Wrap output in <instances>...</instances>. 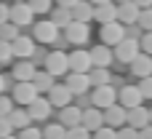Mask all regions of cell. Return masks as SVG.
Here are the masks:
<instances>
[{
    "label": "cell",
    "mask_w": 152,
    "mask_h": 139,
    "mask_svg": "<svg viewBox=\"0 0 152 139\" xmlns=\"http://www.w3.org/2000/svg\"><path fill=\"white\" fill-rule=\"evenodd\" d=\"M69 13H72L75 21H86V24H88V21L94 19V3H91V0H77V3L69 8Z\"/></svg>",
    "instance_id": "obj_24"
},
{
    "label": "cell",
    "mask_w": 152,
    "mask_h": 139,
    "mask_svg": "<svg viewBox=\"0 0 152 139\" xmlns=\"http://www.w3.org/2000/svg\"><path fill=\"white\" fill-rule=\"evenodd\" d=\"M91 3H94V5H99V3H110V0H91Z\"/></svg>",
    "instance_id": "obj_48"
},
{
    "label": "cell",
    "mask_w": 152,
    "mask_h": 139,
    "mask_svg": "<svg viewBox=\"0 0 152 139\" xmlns=\"http://www.w3.org/2000/svg\"><path fill=\"white\" fill-rule=\"evenodd\" d=\"M131 75H136V78H147L152 75V56L150 54H136V59L131 62Z\"/></svg>",
    "instance_id": "obj_21"
},
{
    "label": "cell",
    "mask_w": 152,
    "mask_h": 139,
    "mask_svg": "<svg viewBox=\"0 0 152 139\" xmlns=\"http://www.w3.org/2000/svg\"><path fill=\"white\" fill-rule=\"evenodd\" d=\"M94 19H96L99 24L118 21V3L110 0V3H99V5H94Z\"/></svg>",
    "instance_id": "obj_16"
},
{
    "label": "cell",
    "mask_w": 152,
    "mask_h": 139,
    "mask_svg": "<svg viewBox=\"0 0 152 139\" xmlns=\"http://www.w3.org/2000/svg\"><path fill=\"white\" fill-rule=\"evenodd\" d=\"M11 110H13V99H11V96H3V94H0V115H8Z\"/></svg>",
    "instance_id": "obj_40"
},
{
    "label": "cell",
    "mask_w": 152,
    "mask_h": 139,
    "mask_svg": "<svg viewBox=\"0 0 152 139\" xmlns=\"http://www.w3.org/2000/svg\"><path fill=\"white\" fill-rule=\"evenodd\" d=\"M88 35H91V27L86 24V21H69L67 27H64V38H67V43H72V46H86L88 43Z\"/></svg>",
    "instance_id": "obj_4"
},
{
    "label": "cell",
    "mask_w": 152,
    "mask_h": 139,
    "mask_svg": "<svg viewBox=\"0 0 152 139\" xmlns=\"http://www.w3.org/2000/svg\"><path fill=\"white\" fill-rule=\"evenodd\" d=\"M104 126H112V129H120L123 123H126V107H120L118 102L115 104H110V107H104Z\"/></svg>",
    "instance_id": "obj_17"
},
{
    "label": "cell",
    "mask_w": 152,
    "mask_h": 139,
    "mask_svg": "<svg viewBox=\"0 0 152 139\" xmlns=\"http://www.w3.org/2000/svg\"><path fill=\"white\" fill-rule=\"evenodd\" d=\"M142 83H139V91H142V96L144 99H152V75H147V78H139Z\"/></svg>",
    "instance_id": "obj_37"
},
{
    "label": "cell",
    "mask_w": 152,
    "mask_h": 139,
    "mask_svg": "<svg viewBox=\"0 0 152 139\" xmlns=\"http://www.w3.org/2000/svg\"><path fill=\"white\" fill-rule=\"evenodd\" d=\"M150 123H152V110H150Z\"/></svg>",
    "instance_id": "obj_50"
},
{
    "label": "cell",
    "mask_w": 152,
    "mask_h": 139,
    "mask_svg": "<svg viewBox=\"0 0 152 139\" xmlns=\"http://www.w3.org/2000/svg\"><path fill=\"white\" fill-rule=\"evenodd\" d=\"M43 139H67V129L61 123H48L43 129Z\"/></svg>",
    "instance_id": "obj_29"
},
{
    "label": "cell",
    "mask_w": 152,
    "mask_h": 139,
    "mask_svg": "<svg viewBox=\"0 0 152 139\" xmlns=\"http://www.w3.org/2000/svg\"><path fill=\"white\" fill-rule=\"evenodd\" d=\"M67 139H94V134L86 126H72V129H67Z\"/></svg>",
    "instance_id": "obj_34"
},
{
    "label": "cell",
    "mask_w": 152,
    "mask_h": 139,
    "mask_svg": "<svg viewBox=\"0 0 152 139\" xmlns=\"http://www.w3.org/2000/svg\"><path fill=\"white\" fill-rule=\"evenodd\" d=\"M136 24H139L144 32H152V5H150V8H142V11H139V19H136Z\"/></svg>",
    "instance_id": "obj_31"
},
{
    "label": "cell",
    "mask_w": 152,
    "mask_h": 139,
    "mask_svg": "<svg viewBox=\"0 0 152 139\" xmlns=\"http://www.w3.org/2000/svg\"><path fill=\"white\" fill-rule=\"evenodd\" d=\"M35 64H32V59H19L16 64H13V70H11V78L13 80H32V75H35Z\"/></svg>",
    "instance_id": "obj_23"
},
{
    "label": "cell",
    "mask_w": 152,
    "mask_h": 139,
    "mask_svg": "<svg viewBox=\"0 0 152 139\" xmlns=\"http://www.w3.org/2000/svg\"><path fill=\"white\" fill-rule=\"evenodd\" d=\"M16 3H27V0H16Z\"/></svg>",
    "instance_id": "obj_51"
},
{
    "label": "cell",
    "mask_w": 152,
    "mask_h": 139,
    "mask_svg": "<svg viewBox=\"0 0 152 139\" xmlns=\"http://www.w3.org/2000/svg\"><path fill=\"white\" fill-rule=\"evenodd\" d=\"M94 139H118V131L112 126H99L94 131Z\"/></svg>",
    "instance_id": "obj_36"
},
{
    "label": "cell",
    "mask_w": 152,
    "mask_h": 139,
    "mask_svg": "<svg viewBox=\"0 0 152 139\" xmlns=\"http://www.w3.org/2000/svg\"><path fill=\"white\" fill-rule=\"evenodd\" d=\"M8 134H13V126H11L8 115H0V137H8Z\"/></svg>",
    "instance_id": "obj_41"
},
{
    "label": "cell",
    "mask_w": 152,
    "mask_h": 139,
    "mask_svg": "<svg viewBox=\"0 0 152 139\" xmlns=\"http://www.w3.org/2000/svg\"><path fill=\"white\" fill-rule=\"evenodd\" d=\"M134 3H136L139 8H150V5H152V0H134Z\"/></svg>",
    "instance_id": "obj_46"
},
{
    "label": "cell",
    "mask_w": 152,
    "mask_h": 139,
    "mask_svg": "<svg viewBox=\"0 0 152 139\" xmlns=\"http://www.w3.org/2000/svg\"><path fill=\"white\" fill-rule=\"evenodd\" d=\"M91 102H94V107L104 110V107H110V104H115V102H118V88H112L110 83H104V86H94Z\"/></svg>",
    "instance_id": "obj_7"
},
{
    "label": "cell",
    "mask_w": 152,
    "mask_h": 139,
    "mask_svg": "<svg viewBox=\"0 0 152 139\" xmlns=\"http://www.w3.org/2000/svg\"><path fill=\"white\" fill-rule=\"evenodd\" d=\"M126 123H128V126H134L136 131H139V129H144V126L150 123V110H144L142 104H139V107L126 110Z\"/></svg>",
    "instance_id": "obj_20"
},
{
    "label": "cell",
    "mask_w": 152,
    "mask_h": 139,
    "mask_svg": "<svg viewBox=\"0 0 152 139\" xmlns=\"http://www.w3.org/2000/svg\"><path fill=\"white\" fill-rule=\"evenodd\" d=\"M13 62V51H11V43L8 40H0V67L11 64Z\"/></svg>",
    "instance_id": "obj_33"
},
{
    "label": "cell",
    "mask_w": 152,
    "mask_h": 139,
    "mask_svg": "<svg viewBox=\"0 0 152 139\" xmlns=\"http://www.w3.org/2000/svg\"><path fill=\"white\" fill-rule=\"evenodd\" d=\"M0 94H5V75L0 72Z\"/></svg>",
    "instance_id": "obj_47"
},
{
    "label": "cell",
    "mask_w": 152,
    "mask_h": 139,
    "mask_svg": "<svg viewBox=\"0 0 152 139\" xmlns=\"http://www.w3.org/2000/svg\"><path fill=\"white\" fill-rule=\"evenodd\" d=\"M123 38H126V27H123L120 21H107V24H102V43H104V46L115 48Z\"/></svg>",
    "instance_id": "obj_8"
},
{
    "label": "cell",
    "mask_w": 152,
    "mask_h": 139,
    "mask_svg": "<svg viewBox=\"0 0 152 139\" xmlns=\"http://www.w3.org/2000/svg\"><path fill=\"white\" fill-rule=\"evenodd\" d=\"M139 139H152V123H147L144 129H139Z\"/></svg>",
    "instance_id": "obj_44"
},
{
    "label": "cell",
    "mask_w": 152,
    "mask_h": 139,
    "mask_svg": "<svg viewBox=\"0 0 152 139\" xmlns=\"http://www.w3.org/2000/svg\"><path fill=\"white\" fill-rule=\"evenodd\" d=\"M139 5L134 3V0H126V3H118V21L123 24V27H128V24H136V19H139Z\"/></svg>",
    "instance_id": "obj_15"
},
{
    "label": "cell",
    "mask_w": 152,
    "mask_h": 139,
    "mask_svg": "<svg viewBox=\"0 0 152 139\" xmlns=\"http://www.w3.org/2000/svg\"><path fill=\"white\" fill-rule=\"evenodd\" d=\"M88 54H91V64H94V67H110L112 59H115V56H112V48L104 46V43L96 46V48H91Z\"/></svg>",
    "instance_id": "obj_22"
},
{
    "label": "cell",
    "mask_w": 152,
    "mask_h": 139,
    "mask_svg": "<svg viewBox=\"0 0 152 139\" xmlns=\"http://www.w3.org/2000/svg\"><path fill=\"white\" fill-rule=\"evenodd\" d=\"M8 21H13L19 29H21V27H29V24L35 21V13H32L29 3H13L11 11H8Z\"/></svg>",
    "instance_id": "obj_6"
},
{
    "label": "cell",
    "mask_w": 152,
    "mask_h": 139,
    "mask_svg": "<svg viewBox=\"0 0 152 139\" xmlns=\"http://www.w3.org/2000/svg\"><path fill=\"white\" fill-rule=\"evenodd\" d=\"M64 86L75 94V96H80V94H88V88H91V80H88V72H72L69 70V75H67V80H64Z\"/></svg>",
    "instance_id": "obj_12"
},
{
    "label": "cell",
    "mask_w": 152,
    "mask_h": 139,
    "mask_svg": "<svg viewBox=\"0 0 152 139\" xmlns=\"http://www.w3.org/2000/svg\"><path fill=\"white\" fill-rule=\"evenodd\" d=\"M43 70H48L53 78H59V75H67V72H69V59H67V54H64V51H51V54L45 56V64H43Z\"/></svg>",
    "instance_id": "obj_5"
},
{
    "label": "cell",
    "mask_w": 152,
    "mask_h": 139,
    "mask_svg": "<svg viewBox=\"0 0 152 139\" xmlns=\"http://www.w3.org/2000/svg\"><path fill=\"white\" fill-rule=\"evenodd\" d=\"M27 3H29L32 13H51V8H53V0H27Z\"/></svg>",
    "instance_id": "obj_32"
},
{
    "label": "cell",
    "mask_w": 152,
    "mask_h": 139,
    "mask_svg": "<svg viewBox=\"0 0 152 139\" xmlns=\"http://www.w3.org/2000/svg\"><path fill=\"white\" fill-rule=\"evenodd\" d=\"M8 121H11V126H13L16 131H21V129H27V126L32 123L27 107H16V110H11V113H8Z\"/></svg>",
    "instance_id": "obj_25"
},
{
    "label": "cell",
    "mask_w": 152,
    "mask_h": 139,
    "mask_svg": "<svg viewBox=\"0 0 152 139\" xmlns=\"http://www.w3.org/2000/svg\"><path fill=\"white\" fill-rule=\"evenodd\" d=\"M37 94H40V91L35 88V83H32V80H16V83L11 86V99H13L19 107H27Z\"/></svg>",
    "instance_id": "obj_1"
},
{
    "label": "cell",
    "mask_w": 152,
    "mask_h": 139,
    "mask_svg": "<svg viewBox=\"0 0 152 139\" xmlns=\"http://www.w3.org/2000/svg\"><path fill=\"white\" fill-rule=\"evenodd\" d=\"M56 3H59V5H61V8H72V5H75V3H77V0H56Z\"/></svg>",
    "instance_id": "obj_45"
},
{
    "label": "cell",
    "mask_w": 152,
    "mask_h": 139,
    "mask_svg": "<svg viewBox=\"0 0 152 139\" xmlns=\"http://www.w3.org/2000/svg\"><path fill=\"white\" fill-rule=\"evenodd\" d=\"M67 59H69V70L72 72H88L94 64H91V54L86 51V48H80L77 46V51H72V54H67Z\"/></svg>",
    "instance_id": "obj_14"
},
{
    "label": "cell",
    "mask_w": 152,
    "mask_h": 139,
    "mask_svg": "<svg viewBox=\"0 0 152 139\" xmlns=\"http://www.w3.org/2000/svg\"><path fill=\"white\" fill-rule=\"evenodd\" d=\"M72 99H75V94H72L64 83H53V86L48 88V102H51L53 107H67V104H72Z\"/></svg>",
    "instance_id": "obj_9"
},
{
    "label": "cell",
    "mask_w": 152,
    "mask_h": 139,
    "mask_svg": "<svg viewBox=\"0 0 152 139\" xmlns=\"http://www.w3.org/2000/svg\"><path fill=\"white\" fill-rule=\"evenodd\" d=\"M8 11H11V5H5V3L0 0V24H3V21H8Z\"/></svg>",
    "instance_id": "obj_43"
},
{
    "label": "cell",
    "mask_w": 152,
    "mask_h": 139,
    "mask_svg": "<svg viewBox=\"0 0 152 139\" xmlns=\"http://www.w3.org/2000/svg\"><path fill=\"white\" fill-rule=\"evenodd\" d=\"M61 113H59V123L64 126V129H72V126H80V115H83V110L77 107V104H67V107H59Z\"/></svg>",
    "instance_id": "obj_18"
},
{
    "label": "cell",
    "mask_w": 152,
    "mask_h": 139,
    "mask_svg": "<svg viewBox=\"0 0 152 139\" xmlns=\"http://www.w3.org/2000/svg\"><path fill=\"white\" fill-rule=\"evenodd\" d=\"M19 139H43V129H35L32 123L19 131Z\"/></svg>",
    "instance_id": "obj_35"
},
{
    "label": "cell",
    "mask_w": 152,
    "mask_h": 139,
    "mask_svg": "<svg viewBox=\"0 0 152 139\" xmlns=\"http://www.w3.org/2000/svg\"><path fill=\"white\" fill-rule=\"evenodd\" d=\"M118 139H139V131H136L134 126H126V129L118 131Z\"/></svg>",
    "instance_id": "obj_39"
},
{
    "label": "cell",
    "mask_w": 152,
    "mask_h": 139,
    "mask_svg": "<svg viewBox=\"0 0 152 139\" xmlns=\"http://www.w3.org/2000/svg\"><path fill=\"white\" fill-rule=\"evenodd\" d=\"M80 126H86V129L94 134L99 126H104V115H102V110H99V107H88V110H83V115H80Z\"/></svg>",
    "instance_id": "obj_19"
},
{
    "label": "cell",
    "mask_w": 152,
    "mask_h": 139,
    "mask_svg": "<svg viewBox=\"0 0 152 139\" xmlns=\"http://www.w3.org/2000/svg\"><path fill=\"white\" fill-rule=\"evenodd\" d=\"M32 83H35V88H37L40 94H48V88L53 86V75H51L48 70H35Z\"/></svg>",
    "instance_id": "obj_26"
},
{
    "label": "cell",
    "mask_w": 152,
    "mask_h": 139,
    "mask_svg": "<svg viewBox=\"0 0 152 139\" xmlns=\"http://www.w3.org/2000/svg\"><path fill=\"white\" fill-rule=\"evenodd\" d=\"M51 21H53L59 29H64V27L72 21V13H69V8H61V5H59V8H51Z\"/></svg>",
    "instance_id": "obj_27"
},
{
    "label": "cell",
    "mask_w": 152,
    "mask_h": 139,
    "mask_svg": "<svg viewBox=\"0 0 152 139\" xmlns=\"http://www.w3.org/2000/svg\"><path fill=\"white\" fill-rule=\"evenodd\" d=\"M139 48H142L144 54H150V56H152V32H144V35H142V40H139Z\"/></svg>",
    "instance_id": "obj_38"
},
{
    "label": "cell",
    "mask_w": 152,
    "mask_h": 139,
    "mask_svg": "<svg viewBox=\"0 0 152 139\" xmlns=\"http://www.w3.org/2000/svg\"><path fill=\"white\" fill-rule=\"evenodd\" d=\"M51 102H48V96H35L29 104H27V113H29V118L32 121H45V118H51Z\"/></svg>",
    "instance_id": "obj_11"
},
{
    "label": "cell",
    "mask_w": 152,
    "mask_h": 139,
    "mask_svg": "<svg viewBox=\"0 0 152 139\" xmlns=\"http://www.w3.org/2000/svg\"><path fill=\"white\" fill-rule=\"evenodd\" d=\"M115 3H126V0H115Z\"/></svg>",
    "instance_id": "obj_52"
},
{
    "label": "cell",
    "mask_w": 152,
    "mask_h": 139,
    "mask_svg": "<svg viewBox=\"0 0 152 139\" xmlns=\"http://www.w3.org/2000/svg\"><path fill=\"white\" fill-rule=\"evenodd\" d=\"M139 51H142V48H139V40H134V38H123V40L112 48V56H115L120 64H131V62L136 59Z\"/></svg>",
    "instance_id": "obj_3"
},
{
    "label": "cell",
    "mask_w": 152,
    "mask_h": 139,
    "mask_svg": "<svg viewBox=\"0 0 152 139\" xmlns=\"http://www.w3.org/2000/svg\"><path fill=\"white\" fill-rule=\"evenodd\" d=\"M45 56H48V54H45V51H40V48H35V51H32V56H29V59H32V64H35V67H37V64H45Z\"/></svg>",
    "instance_id": "obj_42"
},
{
    "label": "cell",
    "mask_w": 152,
    "mask_h": 139,
    "mask_svg": "<svg viewBox=\"0 0 152 139\" xmlns=\"http://www.w3.org/2000/svg\"><path fill=\"white\" fill-rule=\"evenodd\" d=\"M0 139H19V137H13V134H8V137H0Z\"/></svg>",
    "instance_id": "obj_49"
},
{
    "label": "cell",
    "mask_w": 152,
    "mask_h": 139,
    "mask_svg": "<svg viewBox=\"0 0 152 139\" xmlns=\"http://www.w3.org/2000/svg\"><path fill=\"white\" fill-rule=\"evenodd\" d=\"M19 35H21V32H19V27H16L13 21H3V24H0V40H8V43H11V40L19 38Z\"/></svg>",
    "instance_id": "obj_30"
},
{
    "label": "cell",
    "mask_w": 152,
    "mask_h": 139,
    "mask_svg": "<svg viewBox=\"0 0 152 139\" xmlns=\"http://www.w3.org/2000/svg\"><path fill=\"white\" fill-rule=\"evenodd\" d=\"M59 35H61V32H59V27H56L51 19H43V21H35V24H32V38H35V43L51 46Z\"/></svg>",
    "instance_id": "obj_2"
},
{
    "label": "cell",
    "mask_w": 152,
    "mask_h": 139,
    "mask_svg": "<svg viewBox=\"0 0 152 139\" xmlns=\"http://www.w3.org/2000/svg\"><path fill=\"white\" fill-rule=\"evenodd\" d=\"M88 80H91V86H104V83H110V67H91V70H88Z\"/></svg>",
    "instance_id": "obj_28"
},
{
    "label": "cell",
    "mask_w": 152,
    "mask_h": 139,
    "mask_svg": "<svg viewBox=\"0 0 152 139\" xmlns=\"http://www.w3.org/2000/svg\"><path fill=\"white\" fill-rule=\"evenodd\" d=\"M142 102H144V96H142L139 86H123V88L118 91V104H120V107H126V110L139 107Z\"/></svg>",
    "instance_id": "obj_10"
},
{
    "label": "cell",
    "mask_w": 152,
    "mask_h": 139,
    "mask_svg": "<svg viewBox=\"0 0 152 139\" xmlns=\"http://www.w3.org/2000/svg\"><path fill=\"white\" fill-rule=\"evenodd\" d=\"M11 51H13V59H16V56H19V59H29L32 51H35V38H29V35L13 38V40H11Z\"/></svg>",
    "instance_id": "obj_13"
}]
</instances>
